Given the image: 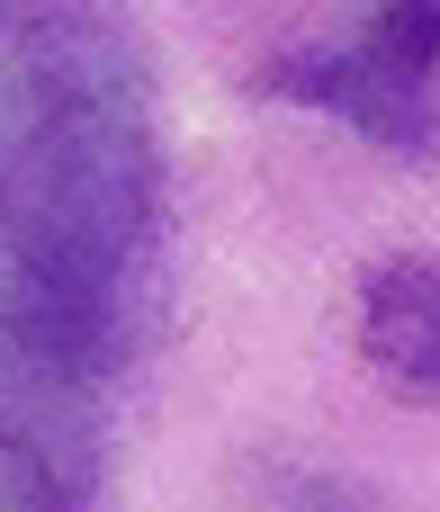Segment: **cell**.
I'll use <instances>...</instances> for the list:
<instances>
[{
	"label": "cell",
	"instance_id": "obj_1",
	"mask_svg": "<svg viewBox=\"0 0 440 512\" xmlns=\"http://www.w3.org/2000/svg\"><path fill=\"white\" fill-rule=\"evenodd\" d=\"M162 261L153 72L108 9H0V405L90 414Z\"/></svg>",
	"mask_w": 440,
	"mask_h": 512
},
{
	"label": "cell",
	"instance_id": "obj_2",
	"mask_svg": "<svg viewBox=\"0 0 440 512\" xmlns=\"http://www.w3.org/2000/svg\"><path fill=\"white\" fill-rule=\"evenodd\" d=\"M261 99L324 108L378 153H440V0H387L333 36H297L261 63Z\"/></svg>",
	"mask_w": 440,
	"mask_h": 512
},
{
	"label": "cell",
	"instance_id": "obj_3",
	"mask_svg": "<svg viewBox=\"0 0 440 512\" xmlns=\"http://www.w3.org/2000/svg\"><path fill=\"white\" fill-rule=\"evenodd\" d=\"M0 504L9 512H108L99 414L0 405Z\"/></svg>",
	"mask_w": 440,
	"mask_h": 512
},
{
	"label": "cell",
	"instance_id": "obj_4",
	"mask_svg": "<svg viewBox=\"0 0 440 512\" xmlns=\"http://www.w3.org/2000/svg\"><path fill=\"white\" fill-rule=\"evenodd\" d=\"M360 351L414 387V396H440V261L423 252H396L360 279Z\"/></svg>",
	"mask_w": 440,
	"mask_h": 512
},
{
	"label": "cell",
	"instance_id": "obj_5",
	"mask_svg": "<svg viewBox=\"0 0 440 512\" xmlns=\"http://www.w3.org/2000/svg\"><path fill=\"white\" fill-rule=\"evenodd\" d=\"M270 512H378L369 495H351L342 477H315V468H279L270 477Z\"/></svg>",
	"mask_w": 440,
	"mask_h": 512
},
{
	"label": "cell",
	"instance_id": "obj_6",
	"mask_svg": "<svg viewBox=\"0 0 440 512\" xmlns=\"http://www.w3.org/2000/svg\"><path fill=\"white\" fill-rule=\"evenodd\" d=\"M0 512H9V504H0Z\"/></svg>",
	"mask_w": 440,
	"mask_h": 512
}]
</instances>
